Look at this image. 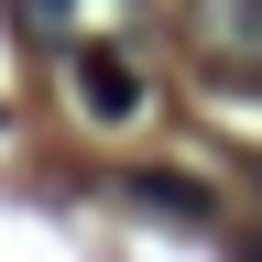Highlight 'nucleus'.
I'll list each match as a JSON object with an SVG mask.
<instances>
[{"label": "nucleus", "mask_w": 262, "mask_h": 262, "mask_svg": "<svg viewBox=\"0 0 262 262\" xmlns=\"http://www.w3.org/2000/svg\"><path fill=\"white\" fill-rule=\"evenodd\" d=\"M186 33H196V66L229 88H262V0H186Z\"/></svg>", "instance_id": "1"}, {"label": "nucleus", "mask_w": 262, "mask_h": 262, "mask_svg": "<svg viewBox=\"0 0 262 262\" xmlns=\"http://www.w3.org/2000/svg\"><path fill=\"white\" fill-rule=\"evenodd\" d=\"M66 77H77L88 120H142V77L110 55V33H98V44H66Z\"/></svg>", "instance_id": "2"}, {"label": "nucleus", "mask_w": 262, "mask_h": 262, "mask_svg": "<svg viewBox=\"0 0 262 262\" xmlns=\"http://www.w3.org/2000/svg\"><path fill=\"white\" fill-rule=\"evenodd\" d=\"M22 11H33V33L66 55V44H98V33H120V11H131V0H22Z\"/></svg>", "instance_id": "3"}, {"label": "nucleus", "mask_w": 262, "mask_h": 262, "mask_svg": "<svg viewBox=\"0 0 262 262\" xmlns=\"http://www.w3.org/2000/svg\"><path fill=\"white\" fill-rule=\"evenodd\" d=\"M131 196H142V208H164V219H186V229H196V219H208V196H196L186 175H142V186H131Z\"/></svg>", "instance_id": "4"}]
</instances>
